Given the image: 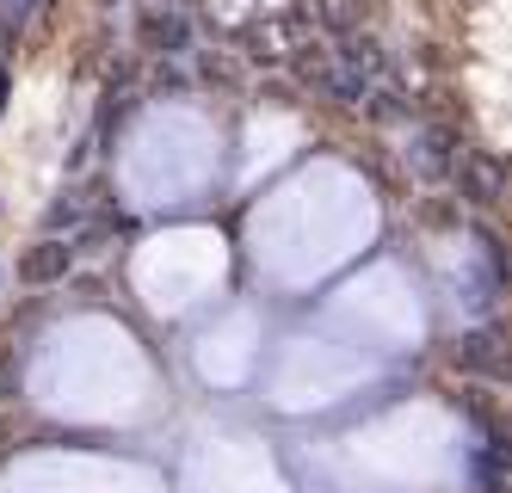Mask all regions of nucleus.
<instances>
[{
	"instance_id": "nucleus-3",
	"label": "nucleus",
	"mask_w": 512,
	"mask_h": 493,
	"mask_svg": "<svg viewBox=\"0 0 512 493\" xmlns=\"http://www.w3.org/2000/svg\"><path fill=\"white\" fill-rule=\"evenodd\" d=\"M81 216H87V204H81V198H62V204L50 210V229H62V222H81Z\"/></svg>"
},
{
	"instance_id": "nucleus-2",
	"label": "nucleus",
	"mask_w": 512,
	"mask_h": 493,
	"mask_svg": "<svg viewBox=\"0 0 512 493\" xmlns=\"http://www.w3.org/2000/svg\"><path fill=\"white\" fill-rule=\"evenodd\" d=\"M457 364H469V370H500V339L494 333H469V339H457Z\"/></svg>"
},
{
	"instance_id": "nucleus-1",
	"label": "nucleus",
	"mask_w": 512,
	"mask_h": 493,
	"mask_svg": "<svg viewBox=\"0 0 512 493\" xmlns=\"http://www.w3.org/2000/svg\"><path fill=\"white\" fill-rule=\"evenodd\" d=\"M68 265H75V247L68 241H38L19 259V278L25 284H56V278H68Z\"/></svg>"
}]
</instances>
